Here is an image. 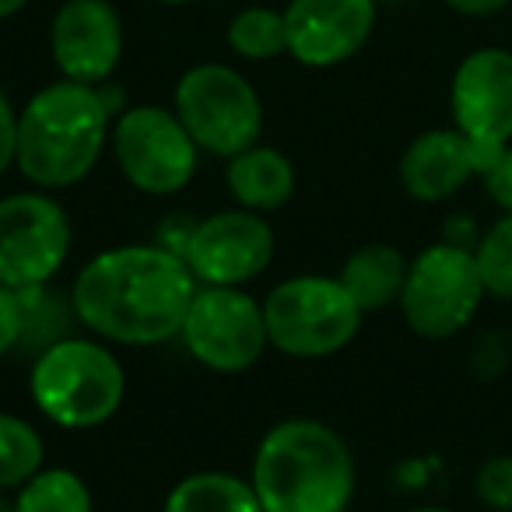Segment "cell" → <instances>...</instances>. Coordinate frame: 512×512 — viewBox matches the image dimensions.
<instances>
[{
	"mask_svg": "<svg viewBox=\"0 0 512 512\" xmlns=\"http://www.w3.org/2000/svg\"><path fill=\"white\" fill-rule=\"evenodd\" d=\"M197 288L176 249L113 246L78 271L71 306L99 341L151 348L179 337Z\"/></svg>",
	"mask_w": 512,
	"mask_h": 512,
	"instance_id": "6da1fadb",
	"label": "cell"
},
{
	"mask_svg": "<svg viewBox=\"0 0 512 512\" xmlns=\"http://www.w3.org/2000/svg\"><path fill=\"white\" fill-rule=\"evenodd\" d=\"M102 88L78 81H53L39 88L18 113L15 169L36 190H67L92 176L113 130Z\"/></svg>",
	"mask_w": 512,
	"mask_h": 512,
	"instance_id": "7a4b0ae2",
	"label": "cell"
},
{
	"mask_svg": "<svg viewBox=\"0 0 512 512\" xmlns=\"http://www.w3.org/2000/svg\"><path fill=\"white\" fill-rule=\"evenodd\" d=\"M355 481L348 442L313 418L267 428L249 474L264 512H344L355 498Z\"/></svg>",
	"mask_w": 512,
	"mask_h": 512,
	"instance_id": "3957f363",
	"label": "cell"
},
{
	"mask_svg": "<svg viewBox=\"0 0 512 512\" xmlns=\"http://www.w3.org/2000/svg\"><path fill=\"white\" fill-rule=\"evenodd\" d=\"M29 397L46 421L88 432L113 418L127 397L123 365L106 341L64 337L32 358Z\"/></svg>",
	"mask_w": 512,
	"mask_h": 512,
	"instance_id": "277c9868",
	"label": "cell"
},
{
	"mask_svg": "<svg viewBox=\"0 0 512 512\" xmlns=\"http://www.w3.org/2000/svg\"><path fill=\"white\" fill-rule=\"evenodd\" d=\"M271 348L288 358H330L344 351L362 330V306L348 295L341 278L299 274L281 281L264 299Z\"/></svg>",
	"mask_w": 512,
	"mask_h": 512,
	"instance_id": "5b68a950",
	"label": "cell"
},
{
	"mask_svg": "<svg viewBox=\"0 0 512 512\" xmlns=\"http://www.w3.org/2000/svg\"><path fill=\"white\" fill-rule=\"evenodd\" d=\"M484 281L474 249L460 242H435L407 260L400 288V316L418 337L446 341L456 337L484 302Z\"/></svg>",
	"mask_w": 512,
	"mask_h": 512,
	"instance_id": "8992f818",
	"label": "cell"
},
{
	"mask_svg": "<svg viewBox=\"0 0 512 512\" xmlns=\"http://www.w3.org/2000/svg\"><path fill=\"white\" fill-rule=\"evenodd\" d=\"M172 113L200 151L225 162L260 144L264 130V106L256 88L225 64L190 67L172 95Z\"/></svg>",
	"mask_w": 512,
	"mask_h": 512,
	"instance_id": "52a82bcc",
	"label": "cell"
},
{
	"mask_svg": "<svg viewBox=\"0 0 512 512\" xmlns=\"http://www.w3.org/2000/svg\"><path fill=\"white\" fill-rule=\"evenodd\" d=\"M109 148L120 176L148 197H172L186 190L200 162V148L179 116L162 106L123 109L109 130Z\"/></svg>",
	"mask_w": 512,
	"mask_h": 512,
	"instance_id": "ba28073f",
	"label": "cell"
},
{
	"mask_svg": "<svg viewBox=\"0 0 512 512\" xmlns=\"http://www.w3.org/2000/svg\"><path fill=\"white\" fill-rule=\"evenodd\" d=\"M179 341L190 358L221 376L253 369L271 348L264 302L253 299L246 288L200 285L179 327Z\"/></svg>",
	"mask_w": 512,
	"mask_h": 512,
	"instance_id": "9c48e42d",
	"label": "cell"
},
{
	"mask_svg": "<svg viewBox=\"0 0 512 512\" xmlns=\"http://www.w3.org/2000/svg\"><path fill=\"white\" fill-rule=\"evenodd\" d=\"M74 228L50 190H22L0 197V285H50L67 264Z\"/></svg>",
	"mask_w": 512,
	"mask_h": 512,
	"instance_id": "30bf717a",
	"label": "cell"
},
{
	"mask_svg": "<svg viewBox=\"0 0 512 512\" xmlns=\"http://www.w3.org/2000/svg\"><path fill=\"white\" fill-rule=\"evenodd\" d=\"M274 246L278 242L267 214L225 207L186 228L179 256L186 260L197 285L246 288L271 267Z\"/></svg>",
	"mask_w": 512,
	"mask_h": 512,
	"instance_id": "8fae6325",
	"label": "cell"
},
{
	"mask_svg": "<svg viewBox=\"0 0 512 512\" xmlns=\"http://www.w3.org/2000/svg\"><path fill=\"white\" fill-rule=\"evenodd\" d=\"M449 109L456 130L491 151L512 141V53L477 50L456 67L449 85Z\"/></svg>",
	"mask_w": 512,
	"mask_h": 512,
	"instance_id": "7c38bea8",
	"label": "cell"
},
{
	"mask_svg": "<svg viewBox=\"0 0 512 512\" xmlns=\"http://www.w3.org/2000/svg\"><path fill=\"white\" fill-rule=\"evenodd\" d=\"M53 64L67 81L106 85L123 57V22L109 0H64L50 29Z\"/></svg>",
	"mask_w": 512,
	"mask_h": 512,
	"instance_id": "4fadbf2b",
	"label": "cell"
},
{
	"mask_svg": "<svg viewBox=\"0 0 512 512\" xmlns=\"http://www.w3.org/2000/svg\"><path fill=\"white\" fill-rule=\"evenodd\" d=\"M376 8V0H288V57L306 67L344 64L369 43Z\"/></svg>",
	"mask_w": 512,
	"mask_h": 512,
	"instance_id": "5bb4252c",
	"label": "cell"
},
{
	"mask_svg": "<svg viewBox=\"0 0 512 512\" xmlns=\"http://www.w3.org/2000/svg\"><path fill=\"white\" fill-rule=\"evenodd\" d=\"M502 151L481 148L456 127L428 130L407 144L400 158V183L421 204H439L460 193L474 176H484Z\"/></svg>",
	"mask_w": 512,
	"mask_h": 512,
	"instance_id": "9a60e30c",
	"label": "cell"
},
{
	"mask_svg": "<svg viewBox=\"0 0 512 512\" xmlns=\"http://www.w3.org/2000/svg\"><path fill=\"white\" fill-rule=\"evenodd\" d=\"M225 186L232 193L235 207H246L256 214H274L292 200L295 193V165L285 151L253 144L228 158Z\"/></svg>",
	"mask_w": 512,
	"mask_h": 512,
	"instance_id": "2e32d148",
	"label": "cell"
},
{
	"mask_svg": "<svg viewBox=\"0 0 512 512\" xmlns=\"http://www.w3.org/2000/svg\"><path fill=\"white\" fill-rule=\"evenodd\" d=\"M337 278L348 288L351 299L362 306V313H376L400 299L407 278V256L390 242H369L344 260Z\"/></svg>",
	"mask_w": 512,
	"mask_h": 512,
	"instance_id": "e0dca14e",
	"label": "cell"
},
{
	"mask_svg": "<svg viewBox=\"0 0 512 512\" xmlns=\"http://www.w3.org/2000/svg\"><path fill=\"white\" fill-rule=\"evenodd\" d=\"M162 512H264L253 484L221 470L190 474L169 491Z\"/></svg>",
	"mask_w": 512,
	"mask_h": 512,
	"instance_id": "ac0fdd59",
	"label": "cell"
},
{
	"mask_svg": "<svg viewBox=\"0 0 512 512\" xmlns=\"http://www.w3.org/2000/svg\"><path fill=\"white\" fill-rule=\"evenodd\" d=\"M15 512H95L85 477L67 467H43L11 498Z\"/></svg>",
	"mask_w": 512,
	"mask_h": 512,
	"instance_id": "d6986e66",
	"label": "cell"
},
{
	"mask_svg": "<svg viewBox=\"0 0 512 512\" xmlns=\"http://www.w3.org/2000/svg\"><path fill=\"white\" fill-rule=\"evenodd\" d=\"M46 446L36 425L18 414L0 411V491H18L43 470Z\"/></svg>",
	"mask_w": 512,
	"mask_h": 512,
	"instance_id": "ffe728a7",
	"label": "cell"
},
{
	"mask_svg": "<svg viewBox=\"0 0 512 512\" xmlns=\"http://www.w3.org/2000/svg\"><path fill=\"white\" fill-rule=\"evenodd\" d=\"M228 46L242 60H274L288 53L285 11L274 8H246L228 25Z\"/></svg>",
	"mask_w": 512,
	"mask_h": 512,
	"instance_id": "44dd1931",
	"label": "cell"
},
{
	"mask_svg": "<svg viewBox=\"0 0 512 512\" xmlns=\"http://www.w3.org/2000/svg\"><path fill=\"white\" fill-rule=\"evenodd\" d=\"M474 256H477V267H481L484 292H488L491 299L512 302V214H502V218L484 232Z\"/></svg>",
	"mask_w": 512,
	"mask_h": 512,
	"instance_id": "7402d4cb",
	"label": "cell"
},
{
	"mask_svg": "<svg viewBox=\"0 0 512 512\" xmlns=\"http://www.w3.org/2000/svg\"><path fill=\"white\" fill-rule=\"evenodd\" d=\"M474 495L481 505L495 512H512V456H491L477 467L474 477Z\"/></svg>",
	"mask_w": 512,
	"mask_h": 512,
	"instance_id": "603a6c76",
	"label": "cell"
},
{
	"mask_svg": "<svg viewBox=\"0 0 512 512\" xmlns=\"http://www.w3.org/2000/svg\"><path fill=\"white\" fill-rule=\"evenodd\" d=\"M25 344V292L0 285V358L15 355Z\"/></svg>",
	"mask_w": 512,
	"mask_h": 512,
	"instance_id": "cb8c5ba5",
	"label": "cell"
},
{
	"mask_svg": "<svg viewBox=\"0 0 512 512\" xmlns=\"http://www.w3.org/2000/svg\"><path fill=\"white\" fill-rule=\"evenodd\" d=\"M481 179H484L488 197L495 200L505 214H512V148H505Z\"/></svg>",
	"mask_w": 512,
	"mask_h": 512,
	"instance_id": "d4e9b609",
	"label": "cell"
},
{
	"mask_svg": "<svg viewBox=\"0 0 512 512\" xmlns=\"http://www.w3.org/2000/svg\"><path fill=\"white\" fill-rule=\"evenodd\" d=\"M18 155V109L0 92V176L15 165Z\"/></svg>",
	"mask_w": 512,
	"mask_h": 512,
	"instance_id": "484cf974",
	"label": "cell"
},
{
	"mask_svg": "<svg viewBox=\"0 0 512 512\" xmlns=\"http://www.w3.org/2000/svg\"><path fill=\"white\" fill-rule=\"evenodd\" d=\"M446 4L467 18H488V15H495V11H502L509 0H446Z\"/></svg>",
	"mask_w": 512,
	"mask_h": 512,
	"instance_id": "4316f807",
	"label": "cell"
},
{
	"mask_svg": "<svg viewBox=\"0 0 512 512\" xmlns=\"http://www.w3.org/2000/svg\"><path fill=\"white\" fill-rule=\"evenodd\" d=\"M29 0H0V18H11V15H18V11L25 8Z\"/></svg>",
	"mask_w": 512,
	"mask_h": 512,
	"instance_id": "83f0119b",
	"label": "cell"
},
{
	"mask_svg": "<svg viewBox=\"0 0 512 512\" xmlns=\"http://www.w3.org/2000/svg\"><path fill=\"white\" fill-rule=\"evenodd\" d=\"M0 512H15V505H11L8 491H0Z\"/></svg>",
	"mask_w": 512,
	"mask_h": 512,
	"instance_id": "f1b7e54d",
	"label": "cell"
},
{
	"mask_svg": "<svg viewBox=\"0 0 512 512\" xmlns=\"http://www.w3.org/2000/svg\"><path fill=\"white\" fill-rule=\"evenodd\" d=\"M407 512H453V509H442V505H418V509H407Z\"/></svg>",
	"mask_w": 512,
	"mask_h": 512,
	"instance_id": "f546056e",
	"label": "cell"
},
{
	"mask_svg": "<svg viewBox=\"0 0 512 512\" xmlns=\"http://www.w3.org/2000/svg\"><path fill=\"white\" fill-rule=\"evenodd\" d=\"M155 4H197V0H155Z\"/></svg>",
	"mask_w": 512,
	"mask_h": 512,
	"instance_id": "4dcf8cb0",
	"label": "cell"
},
{
	"mask_svg": "<svg viewBox=\"0 0 512 512\" xmlns=\"http://www.w3.org/2000/svg\"><path fill=\"white\" fill-rule=\"evenodd\" d=\"M376 4H400V0H376Z\"/></svg>",
	"mask_w": 512,
	"mask_h": 512,
	"instance_id": "1f68e13d",
	"label": "cell"
}]
</instances>
